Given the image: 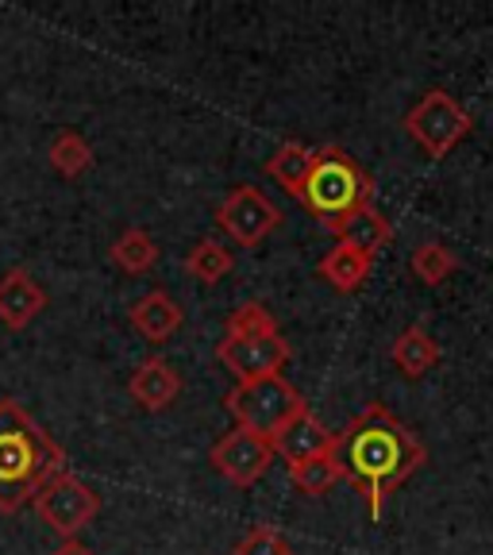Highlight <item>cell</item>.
I'll return each instance as SVG.
<instances>
[{
    "label": "cell",
    "mask_w": 493,
    "mask_h": 555,
    "mask_svg": "<svg viewBox=\"0 0 493 555\" xmlns=\"http://www.w3.org/2000/svg\"><path fill=\"white\" fill-rule=\"evenodd\" d=\"M336 460L343 478L363 490L371 520H378L386 498L425 467V443L390 409L374 401L355 421H347L343 433H336Z\"/></svg>",
    "instance_id": "obj_1"
},
{
    "label": "cell",
    "mask_w": 493,
    "mask_h": 555,
    "mask_svg": "<svg viewBox=\"0 0 493 555\" xmlns=\"http://www.w3.org/2000/svg\"><path fill=\"white\" fill-rule=\"evenodd\" d=\"M62 470V443L16 398H0V513H20Z\"/></svg>",
    "instance_id": "obj_2"
},
{
    "label": "cell",
    "mask_w": 493,
    "mask_h": 555,
    "mask_svg": "<svg viewBox=\"0 0 493 555\" xmlns=\"http://www.w3.org/2000/svg\"><path fill=\"white\" fill-rule=\"evenodd\" d=\"M301 201L312 217L321 220L324 228H336L343 217H351L355 208H366L374 201V178L347 155L343 147L328 143V147L316 151V163H312L309 182L301 190Z\"/></svg>",
    "instance_id": "obj_3"
},
{
    "label": "cell",
    "mask_w": 493,
    "mask_h": 555,
    "mask_svg": "<svg viewBox=\"0 0 493 555\" xmlns=\"http://www.w3.org/2000/svg\"><path fill=\"white\" fill-rule=\"evenodd\" d=\"M224 405L235 416V428L259 433L267 440H274L297 413L309 409L301 393L282 374H270V378H255V382H235L232 390H228Z\"/></svg>",
    "instance_id": "obj_4"
},
{
    "label": "cell",
    "mask_w": 493,
    "mask_h": 555,
    "mask_svg": "<svg viewBox=\"0 0 493 555\" xmlns=\"http://www.w3.org/2000/svg\"><path fill=\"white\" fill-rule=\"evenodd\" d=\"M289 356H294L289 339L277 332V324H267V328H224V339L217 344V359L235 374V382L282 374Z\"/></svg>",
    "instance_id": "obj_5"
},
{
    "label": "cell",
    "mask_w": 493,
    "mask_h": 555,
    "mask_svg": "<svg viewBox=\"0 0 493 555\" xmlns=\"http://www.w3.org/2000/svg\"><path fill=\"white\" fill-rule=\"evenodd\" d=\"M405 131L432 158H443L447 151H455L463 139H467L470 113L447 93V89H428V93L408 108Z\"/></svg>",
    "instance_id": "obj_6"
},
{
    "label": "cell",
    "mask_w": 493,
    "mask_h": 555,
    "mask_svg": "<svg viewBox=\"0 0 493 555\" xmlns=\"http://www.w3.org/2000/svg\"><path fill=\"white\" fill-rule=\"evenodd\" d=\"M35 513L43 517L47 529H54L62 540H78L81 532L93 525V517L101 513V494L93 486H86L74 475H54L51 482L35 494Z\"/></svg>",
    "instance_id": "obj_7"
},
{
    "label": "cell",
    "mask_w": 493,
    "mask_h": 555,
    "mask_svg": "<svg viewBox=\"0 0 493 555\" xmlns=\"http://www.w3.org/2000/svg\"><path fill=\"white\" fill-rule=\"evenodd\" d=\"M217 224L224 228L239 247H259V243L282 224V212H277V205L259 185H235V190L220 201Z\"/></svg>",
    "instance_id": "obj_8"
},
{
    "label": "cell",
    "mask_w": 493,
    "mask_h": 555,
    "mask_svg": "<svg viewBox=\"0 0 493 555\" xmlns=\"http://www.w3.org/2000/svg\"><path fill=\"white\" fill-rule=\"evenodd\" d=\"M274 460H277L274 443L259 433H247V428H235V433L220 436V440L212 443V451H208V463L217 467V475H224L228 482L239 486V490L259 482Z\"/></svg>",
    "instance_id": "obj_9"
},
{
    "label": "cell",
    "mask_w": 493,
    "mask_h": 555,
    "mask_svg": "<svg viewBox=\"0 0 493 555\" xmlns=\"http://www.w3.org/2000/svg\"><path fill=\"white\" fill-rule=\"evenodd\" d=\"M270 443H274V455H282L289 467H297V463H304V460H312V455H324V451L336 448V433H332V428L324 425L312 409H304V413H297Z\"/></svg>",
    "instance_id": "obj_10"
},
{
    "label": "cell",
    "mask_w": 493,
    "mask_h": 555,
    "mask_svg": "<svg viewBox=\"0 0 493 555\" xmlns=\"http://www.w3.org/2000/svg\"><path fill=\"white\" fill-rule=\"evenodd\" d=\"M47 301H51L47 289L39 286L24 267L9 270V274L0 278V324H4V328H12V332L27 328L35 317H43Z\"/></svg>",
    "instance_id": "obj_11"
},
{
    "label": "cell",
    "mask_w": 493,
    "mask_h": 555,
    "mask_svg": "<svg viewBox=\"0 0 493 555\" xmlns=\"http://www.w3.org/2000/svg\"><path fill=\"white\" fill-rule=\"evenodd\" d=\"M128 393L147 409V413H163V409H170L173 401H178V393H182V378H178L173 363L151 356L131 371Z\"/></svg>",
    "instance_id": "obj_12"
},
{
    "label": "cell",
    "mask_w": 493,
    "mask_h": 555,
    "mask_svg": "<svg viewBox=\"0 0 493 555\" xmlns=\"http://www.w3.org/2000/svg\"><path fill=\"white\" fill-rule=\"evenodd\" d=\"M128 321L139 336L147 339V344H166L173 332L182 328L185 312H182V305L166 294V289H151V294H143L135 305H131Z\"/></svg>",
    "instance_id": "obj_13"
},
{
    "label": "cell",
    "mask_w": 493,
    "mask_h": 555,
    "mask_svg": "<svg viewBox=\"0 0 493 555\" xmlns=\"http://www.w3.org/2000/svg\"><path fill=\"white\" fill-rule=\"evenodd\" d=\"M332 232L339 235V243H347V247H355L359 255H366V259H374V255L386 247V243L393 240V224L386 217H381L378 208L366 205V208H355L351 217L339 220Z\"/></svg>",
    "instance_id": "obj_14"
},
{
    "label": "cell",
    "mask_w": 493,
    "mask_h": 555,
    "mask_svg": "<svg viewBox=\"0 0 493 555\" xmlns=\"http://www.w3.org/2000/svg\"><path fill=\"white\" fill-rule=\"evenodd\" d=\"M390 359L405 378H420V374H428L436 363H440V344H436L420 324H408V328L393 339Z\"/></svg>",
    "instance_id": "obj_15"
},
{
    "label": "cell",
    "mask_w": 493,
    "mask_h": 555,
    "mask_svg": "<svg viewBox=\"0 0 493 555\" xmlns=\"http://www.w3.org/2000/svg\"><path fill=\"white\" fill-rule=\"evenodd\" d=\"M312 163H316V151L304 147V143H297V139H286V143H282V147L267 158V166H262V170H267L286 193L301 197L304 182H309V173H312Z\"/></svg>",
    "instance_id": "obj_16"
},
{
    "label": "cell",
    "mask_w": 493,
    "mask_h": 555,
    "mask_svg": "<svg viewBox=\"0 0 493 555\" xmlns=\"http://www.w3.org/2000/svg\"><path fill=\"white\" fill-rule=\"evenodd\" d=\"M371 267H374V259L359 255L355 247H347V243H336V247L321 259V267L316 270H321V278L332 289H339V294H355V289L366 286Z\"/></svg>",
    "instance_id": "obj_17"
},
{
    "label": "cell",
    "mask_w": 493,
    "mask_h": 555,
    "mask_svg": "<svg viewBox=\"0 0 493 555\" xmlns=\"http://www.w3.org/2000/svg\"><path fill=\"white\" fill-rule=\"evenodd\" d=\"M108 255H113V262L124 274H147L158 262V243L143 228H124L113 247H108Z\"/></svg>",
    "instance_id": "obj_18"
},
{
    "label": "cell",
    "mask_w": 493,
    "mask_h": 555,
    "mask_svg": "<svg viewBox=\"0 0 493 555\" xmlns=\"http://www.w3.org/2000/svg\"><path fill=\"white\" fill-rule=\"evenodd\" d=\"M339 478H343V467H339V460H336V448L324 451V455H312V460L297 463V467H289V482L309 498L328 494Z\"/></svg>",
    "instance_id": "obj_19"
},
{
    "label": "cell",
    "mask_w": 493,
    "mask_h": 555,
    "mask_svg": "<svg viewBox=\"0 0 493 555\" xmlns=\"http://www.w3.org/2000/svg\"><path fill=\"white\" fill-rule=\"evenodd\" d=\"M185 270H190L197 282H205V286H217V282H224L235 270V255L228 251L220 240H200L197 247L185 255Z\"/></svg>",
    "instance_id": "obj_20"
},
{
    "label": "cell",
    "mask_w": 493,
    "mask_h": 555,
    "mask_svg": "<svg viewBox=\"0 0 493 555\" xmlns=\"http://www.w3.org/2000/svg\"><path fill=\"white\" fill-rule=\"evenodd\" d=\"M47 158H51L54 173H62V178H81V173L93 166V147H89L78 131H59V135L51 139Z\"/></svg>",
    "instance_id": "obj_21"
},
{
    "label": "cell",
    "mask_w": 493,
    "mask_h": 555,
    "mask_svg": "<svg viewBox=\"0 0 493 555\" xmlns=\"http://www.w3.org/2000/svg\"><path fill=\"white\" fill-rule=\"evenodd\" d=\"M455 267H459V259H455L443 243H420L413 251V259H408L413 278H420L425 286H443V282L455 274Z\"/></svg>",
    "instance_id": "obj_22"
},
{
    "label": "cell",
    "mask_w": 493,
    "mask_h": 555,
    "mask_svg": "<svg viewBox=\"0 0 493 555\" xmlns=\"http://www.w3.org/2000/svg\"><path fill=\"white\" fill-rule=\"evenodd\" d=\"M232 555H294V544H289L286 532H277L274 525H255V529L235 544Z\"/></svg>",
    "instance_id": "obj_23"
},
{
    "label": "cell",
    "mask_w": 493,
    "mask_h": 555,
    "mask_svg": "<svg viewBox=\"0 0 493 555\" xmlns=\"http://www.w3.org/2000/svg\"><path fill=\"white\" fill-rule=\"evenodd\" d=\"M51 555H93V552H89V547L81 544V540H62V544L54 547Z\"/></svg>",
    "instance_id": "obj_24"
}]
</instances>
